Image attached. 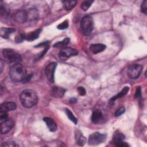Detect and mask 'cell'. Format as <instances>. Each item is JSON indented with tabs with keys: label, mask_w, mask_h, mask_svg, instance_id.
<instances>
[{
	"label": "cell",
	"mask_w": 147,
	"mask_h": 147,
	"mask_svg": "<svg viewBox=\"0 0 147 147\" xmlns=\"http://www.w3.org/2000/svg\"><path fill=\"white\" fill-rule=\"evenodd\" d=\"M80 26L83 33L86 35L90 34L94 28L92 18L90 16H86L81 20Z\"/></svg>",
	"instance_id": "cell-4"
},
{
	"label": "cell",
	"mask_w": 147,
	"mask_h": 147,
	"mask_svg": "<svg viewBox=\"0 0 147 147\" xmlns=\"http://www.w3.org/2000/svg\"><path fill=\"white\" fill-rule=\"evenodd\" d=\"M31 78H32V75H28V76L26 75V76L25 77V78L24 79V80L22 82H29V81L30 80Z\"/></svg>",
	"instance_id": "cell-35"
},
{
	"label": "cell",
	"mask_w": 147,
	"mask_h": 147,
	"mask_svg": "<svg viewBox=\"0 0 147 147\" xmlns=\"http://www.w3.org/2000/svg\"><path fill=\"white\" fill-rule=\"evenodd\" d=\"M65 113L68 117V118L72 121L75 124H76L78 122V120L75 117V115L73 114V113L71 112V111L68 109H65Z\"/></svg>",
	"instance_id": "cell-24"
},
{
	"label": "cell",
	"mask_w": 147,
	"mask_h": 147,
	"mask_svg": "<svg viewBox=\"0 0 147 147\" xmlns=\"http://www.w3.org/2000/svg\"><path fill=\"white\" fill-rule=\"evenodd\" d=\"M22 105L26 108H30L37 102V95L35 91L30 89L23 90L20 96Z\"/></svg>",
	"instance_id": "cell-1"
},
{
	"label": "cell",
	"mask_w": 147,
	"mask_h": 147,
	"mask_svg": "<svg viewBox=\"0 0 147 147\" xmlns=\"http://www.w3.org/2000/svg\"><path fill=\"white\" fill-rule=\"evenodd\" d=\"M76 102V98H71V99L69 100V102H70V103H75Z\"/></svg>",
	"instance_id": "cell-36"
},
{
	"label": "cell",
	"mask_w": 147,
	"mask_h": 147,
	"mask_svg": "<svg viewBox=\"0 0 147 147\" xmlns=\"http://www.w3.org/2000/svg\"><path fill=\"white\" fill-rule=\"evenodd\" d=\"M77 90H78V91L79 94L80 95L83 96V95H84L86 94V90H85V88L84 87H78Z\"/></svg>",
	"instance_id": "cell-33"
},
{
	"label": "cell",
	"mask_w": 147,
	"mask_h": 147,
	"mask_svg": "<svg viewBox=\"0 0 147 147\" xmlns=\"http://www.w3.org/2000/svg\"><path fill=\"white\" fill-rule=\"evenodd\" d=\"M106 48V46L103 44H94L91 45L90 50L92 53L97 54L103 52Z\"/></svg>",
	"instance_id": "cell-13"
},
{
	"label": "cell",
	"mask_w": 147,
	"mask_h": 147,
	"mask_svg": "<svg viewBox=\"0 0 147 147\" xmlns=\"http://www.w3.org/2000/svg\"><path fill=\"white\" fill-rule=\"evenodd\" d=\"M141 87L140 86H138L136 88L134 97H135V98H138L140 96H141Z\"/></svg>",
	"instance_id": "cell-32"
},
{
	"label": "cell",
	"mask_w": 147,
	"mask_h": 147,
	"mask_svg": "<svg viewBox=\"0 0 147 147\" xmlns=\"http://www.w3.org/2000/svg\"><path fill=\"white\" fill-rule=\"evenodd\" d=\"M75 140L79 145L83 146L86 142V137L83 135V134L79 130H75Z\"/></svg>",
	"instance_id": "cell-15"
},
{
	"label": "cell",
	"mask_w": 147,
	"mask_h": 147,
	"mask_svg": "<svg viewBox=\"0 0 147 147\" xmlns=\"http://www.w3.org/2000/svg\"><path fill=\"white\" fill-rule=\"evenodd\" d=\"M15 31L14 29L13 28H2L0 30V35L4 38H8L9 36Z\"/></svg>",
	"instance_id": "cell-19"
},
{
	"label": "cell",
	"mask_w": 147,
	"mask_h": 147,
	"mask_svg": "<svg viewBox=\"0 0 147 147\" xmlns=\"http://www.w3.org/2000/svg\"><path fill=\"white\" fill-rule=\"evenodd\" d=\"M7 118V113L6 112H0V121L2 122Z\"/></svg>",
	"instance_id": "cell-31"
},
{
	"label": "cell",
	"mask_w": 147,
	"mask_h": 147,
	"mask_svg": "<svg viewBox=\"0 0 147 147\" xmlns=\"http://www.w3.org/2000/svg\"><path fill=\"white\" fill-rule=\"evenodd\" d=\"M26 36L25 35V34L24 32H19L16 35V37H15V41L17 43L21 42L26 38Z\"/></svg>",
	"instance_id": "cell-26"
},
{
	"label": "cell",
	"mask_w": 147,
	"mask_h": 147,
	"mask_svg": "<svg viewBox=\"0 0 147 147\" xmlns=\"http://www.w3.org/2000/svg\"><path fill=\"white\" fill-rule=\"evenodd\" d=\"M68 22L67 20L64 21V22H61V24H59L57 26L58 29H60V30H63V29H65L68 27Z\"/></svg>",
	"instance_id": "cell-28"
},
{
	"label": "cell",
	"mask_w": 147,
	"mask_h": 147,
	"mask_svg": "<svg viewBox=\"0 0 147 147\" xmlns=\"http://www.w3.org/2000/svg\"><path fill=\"white\" fill-rule=\"evenodd\" d=\"M9 76L13 81L22 82L26 76V68L20 63L14 64L10 69Z\"/></svg>",
	"instance_id": "cell-2"
},
{
	"label": "cell",
	"mask_w": 147,
	"mask_h": 147,
	"mask_svg": "<svg viewBox=\"0 0 147 147\" xmlns=\"http://www.w3.org/2000/svg\"><path fill=\"white\" fill-rule=\"evenodd\" d=\"M57 66V63L52 62L49 63L45 69V74L48 81L51 83L54 82V73Z\"/></svg>",
	"instance_id": "cell-8"
},
{
	"label": "cell",
	"mask_w": 147,
	"mask_h": 147,
	"mask_svg": "<svg viewBox=\"0 0 147 147\" xmlns=\"http://www.w3.org/2000/svg\"><path fill=\"white\" fill-rule=\"evenodd\" d=\"M125 111V109L124 107H121L119 108H118L116 111L114 113V115L115 117H118L121 115L122 114H123Z\"/></svg>",
	"instance_id": "cell-29"
},
{
	"label": "cell",
	"mask_w": 147,
	"mask_h": 147,
	"mask_svg": "<svg viewBox=\"0 0 147 147\" xmlns=\"http://www.w3.org/2000/svg\"><path fill=\"white\" fill-rule=\"evenodd\" d=\"M38 13L37 10L36 9L32 8L29 9L26 11V16H27V21H32L36 20L38 18Z\"/></svg>",
	"instance_id": "cell-17"
},
{
	"label": "cell",
	"mask_w": 147,
	"mask_h": 147,
	"mask_svg": "<svg viewBox=\"0 0 147 147\" xmlns=\"http://www.w3.org/2000/svg\"><path fill=\"white\" fill-rule=\"evenodd\" d=\"M142 70V66L140 64H134L130 65L127 69V74L131 79L138 78Z\"/></svg>",
	"instance_id": "cell-5"
},
{
	"label": "cell",
	"mask_w": 147,
	"mask_h": 147,
	"mask_svg": "<svg viewBox=\"0 0 147 147\" xmlns=\"http://www.w3.org/2000/svg\"><path fill=\"white\" fill-rule=\"evenodd\" d=\"M43 119L50 131H55L56 130L57 125L53 119L49 117H45L43 118Z\"/></svg>",
	"instance_id": "cell-18"
},
{
	"label": "cell",
	"mask_w": 147,
	"mask_h": 147,
	"mask_svg": "<svg viewBox=\"0 0 147 147\" xmlns=\"http://www.w3.org/2000/svg\"><path fill=\"white\" fill-rule=\"evenodd\" d=\"M14 126V121L11 118H7L1 122V133L2 134L9 133Z\"/></svg>",
	"instance_id": "cell-9"
},
{
	"label": "cell",
	"mask_w": 147,
	"mask_h": 147,
	"mask_svg": "<svg viewBox=\"0 0 147 147\" xmlns=\"http://www.w3.org/2000/svg\"><path fill=\"white\" fill-rule=\"evenodd\" d=\"M106 139V135L95 132L91 134L88 140V144L90 145H96L103 142Z\"/></svg>",
	"instance_id": "cell-6"
},
{
	"label": "cell",
	"mask_w": 147,
	"mask_h": 147,
	"mask_svg": "<svg viewBox=\"0 0 147 147\" xmlns=\"http://www.w3.org/2000/svg\"><path fill=\"white\" fill-rule=\"evenodd\" d=\"M129 87H125L124 88H122V90L119 92L116 95L114 96L113 97H112L110 99V102H114L116 99H118V98H120L123 96H125L127 93V92L129 91Z\"/></svg>",
	"instance_id": "cell-20"
},
{
	"label": "cell",
	"mask_w": 147,
	"mask_h": 147,
	"mask_svg": "<svg viewBox=\"0 0 147 147\" xmlns=\"http://www.w3.org/2000/svg\"><path fill=\"white\" fill-rule=\"evenodd\" d=\"M103 119L102 113L99 110H95L93 111L91 115V121L94 123H98L101 122Z\"/></svg>",
	"instance_id": "cell-12"
},
{
	"label": "cell",
	"mask_w": 147,
	"mask_h": 147,
	"mask_svg": "<svg viewBox=\"0 0 147 147\" xmlns=\"http://www.w3.org/2000/svg\"><path fill=\"white\" fill-rule=\"evenodd\" d=\"M69 42V39L68 38H65L63 40L55 44L53 47H57V48H64V47L67 45Z\"/></svg>",
	"instance_id": "cell-23"
},
{
	"label": "cell",
	"mask_w": 147,
	"mask_h": 147,
	"mask_svg": "<svg viewBox=\"0 0 147 147\" xmlns=\"http://www.w3.org/2000/svg\"><path fill=\"white\" fill-rule=\"evenodd\" d=\"M78 55V52L76 49L69 48L65 47L63 48L59 53V56L62 60H67L71 56H76Z\"/></svg>",
	"instance_id": "cell-7"
},
{
	"label": "cell",
	"mask_w": 147,
	"mask_h": 147,
	"mask_svg": "<svg viewBox=\"0 0 147 147\" xmlns=\"http://www.w3.org/2000/svg\"><path fill=\"white\" fill-rule=\"evenodd\" d=\"M15 20L20 23H24L27 21L26 11L19 10L17 11L15 14Z\"/></svg>",
	"instance_id": "cell-16"
},
{
	"label": "cell",
	"mask_w": 147,
	"mask_h": 147,
	"mask_svg": "<svg viewBox=\"0 0 147 147\" xmlns=\"http://www.w3.org/2000/svg\"><path fill=\"white\" fill-rule=\"evenodd\" d=\"M77 2V1H63L62 3L64 8L67 10H69L75 6Z\"/></svg>",
	"instance_id": "cell-22"
},
{
	"label": "cell",
	"mask_w": 147,
	"mask_h": 147,
	"mask_svg": "<svg viewBox=\"0 0 147 147\" xmlns=\"http://www.w3.org/2000/svg\"><path fill=\"white\" fill-rule=\"evenodd\" d=\"M2 53L5 59L8 62L16 64L20 63L21 60V57L20 55L13 49H3Z\"/></svg>",
	"instance_id": "cell-3"
},
{
	"label": "cell",
	"mask_w": 147,
	"mask_h": 147,
	"mask_svg": "<svg viewBox=\"0 0 147 147\" xmlns=\"http://www.w3.org/2000/svg\"><path fill=\"white\" fill-rule=\"evenodd\" d=\"M65 92V90L60 87H54L52 88L51 94L56 98H61L64 96Z\"/></svg>",
	"instance_id": "cell-14"
},
{
	"label": "cell",
	"mask_w": 147,
	"mask_h": 147,
	"mask_svg": "<svg viewBox=\"0 0 147 147\" xmlns=\"http://www.w3.org/2000/svg\"><path fill=\"white\" fill-rule=\"evenodd\" d=\"M41 32V29H37L33 32H32L31 33H29L26 37V39L28 40V41H33V40H34L36 39H37L40 33Z\"/></svg>",
	"instance_id": "cell-21"
},
{
	"label": "cell",
	"mask_w": 147,
	"mask_h": 147,
	"mask_svg": "<svg viewBox=\"0 0 147 147\" xmlns=\"http://www.w3.org/2000/svg\"><path fill=\"white\" fill-rule=\"evenodd\" d=\"M141 11L145 14L147 13V1H144L141 5Z\"/></svg>",
	"instance_id": "cell-30"
},
{
	"label": "cell",
	"mask_w": 147,
	"mask_h": 147,
	"mask_svg": "<svg viewBox=\"0 0 147 147\" xmlns=\"http://www.w3.org/2000/svg\"><path fill=\"white\" fill-rule=\"evenodd\" d=\"M17 105L16 103L13 102H6L1 104V111L6 112L13 111L16 109Z\"/></svg>",
	"instance_id": "cell-11"
},
{
	"label": "cell",
	"mask_w": 147,
	"mask_h": 147,
	"mask_svg": "<svg viewBox=\"0 0 147 147\" xmlns=\"http://www.w3.org/2000/svg\"><path fill=\"white\" fill-rule=\"evenodd\" d=\"M92 3H93V1H91V0L84 1L81 4V9L83 11H87L89 9V7L91 6Z\"/></svg>",
	"instance_id": "cell-25"
},
{
	"label": "cell",
	"mask_w": 147,
	"mask_h": 147,
	"mask_svg": "<svg viewBox=\"0 0 147 147\" xmlns=\"http://www.w3.org/2000/svg\"><path fill=\"white\" fill-rule=\"evenodd\" d=\"M2 146H18L17 145L15 142L12 141H8L6 142H3L1 144Z\"/></svg>",
	"instance_id": "cell-27"
},
{
	"label": "cell",
	"mask_w": 147,
	"mask_h": 147,
	"mask_svg": "<svg viewBox=\"0 0 147 147\" xmlns=\"http://www.w3.org/2000/svg\"><path fill=\"white\" fill-rule=\"evenodd\" d=\"M125 139V136L119 131H115L113 136V142L114 145L117 146L122 147V146H128L129 145L126 142H123V140Z\"/></svg>",
	"instance_id": "cell-10"
},
{
	"label": "cell",
	"mask_w": 147,
	"mask_h": 147,
	"mask_svg": "<svg viewBox=\"0 0 147 147\" xmlns=\"http://www.w3.org/2000/svg\"><path fill=\"white\" fill-rule=\"evenodd\" d=\"M49 47V42L48 41H45L43 42L42 43H40L39 44H38L36 46V47L37 48H39V47Z\"/></svg>",
	"instance_id": "cell-34"
}]
</instances>
